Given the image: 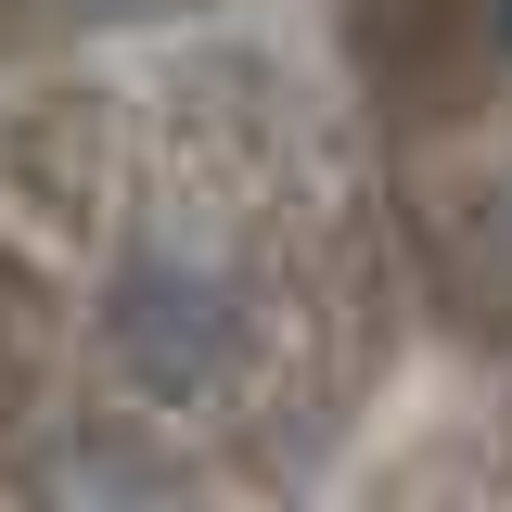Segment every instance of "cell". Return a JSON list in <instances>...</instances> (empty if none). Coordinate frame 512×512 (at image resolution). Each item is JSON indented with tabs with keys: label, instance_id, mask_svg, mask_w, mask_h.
I'll return each mask as SVG.
<instances>
[{
	"label": "cell",
	"instance_id": "obj_1",
	"mask_svg": "<svg viewBox=\"0 0 512 512\" xmlns=\"http://www.w3.org/2000/svg\"><path fill=\"white\" fill-rule=\"evenodd\" d=\"M205 320H218V295H205V282H180V269H141V282L116 295V346H128L154 384H192L205 359H218V333H205Z\"/></svg>",
	"mask_w": 512,
	"mask_h": 512
},
{
	"label": "cell",
	"instance_id": "obj_2",
	"mask_svg": "<svg viewBox=\"0 0 512 512\" xmlns=\"http://www.w3.org/2000/svg\"><path fill=\"white\" fill-rule=\"evenodd\" d=\"M487 26H500V52H512V0H487Z\"/></svg>",
	"mask_w": 512,
	"mask_h": 512
}]
</instances>
